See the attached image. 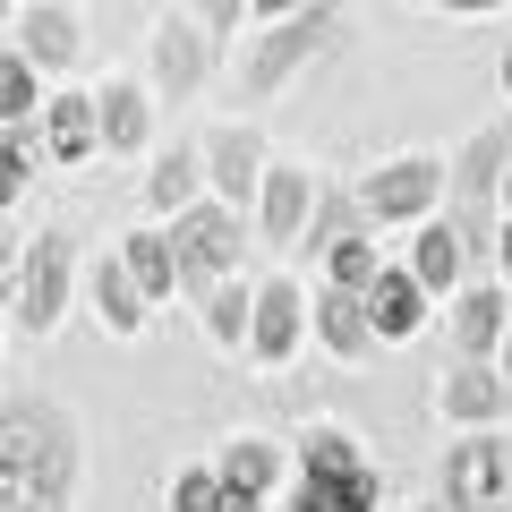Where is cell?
Instances as JSON below:
<instances>
[{"mask_svg":"<svg viewBox=\"0 0 512 512\" xmlns=\"http://www.w3.org/2000/svg\"><path fill=\"white\" fill-rule=\"evenodd\" d=\"M35 60L18 52V43H9V52H0V128H35L43 120V86H35Z\"/></svg>","mask_w":512,"mask_h":512,"instance_id":"cell-26","label":"cell"},{"mask_svg":"<svg viewBox=\"0 0 512 512\" xmlns=\"http://www.w3.org/2000/svg\"><path fill=\"white\" fill-rule=\"evenodd\" d=\"M282 512H376V470L342 427H308L299 444V478L282 495Z\"/></svg>","mask_w":512,"mask_h":512,"instance_id":"cell-3","label":"cell"},{"mask_svg":"<svg viewBox=\"0 0 512 512\" xmlns=\"http://www.w3.org/2000/svg\"><path fill=\"white\" fill-rule=\"evenodd\" d=\"M410 274H419L436 299H453L461 282H470V248H461V231H453L444 214L419 222V239H410Z\"/></svg>","mask_w":512,"mask_h":512,"instance_id":"cell-20","label":"cell"},{"mask_svg":"<svg viewBox=\"0 0 512 512\" xmlns=\"http://www.w3.org/2000/svg\"><path fill=\"white\" fill-rule=\"evenodd\" d=\"M333 0H308V9H291V18H265V35H248V60L231 69L239 103H265V94H282L299 69H308L316 52L333 43Z\"/></svg>","mask_w":512,"mask_h":512,"instance_id":"cell-2","label":"cell"},{"mask_svg":"<svg viewBox=\"0 0 512 512\" xmlns=\"http://www.w3.org/2000/svg\"><path fill=\"white\" fill-rule=\"evenodd\" d=\"M205 26L197 18H163L154 26V43H146V77H154V94L163 103H188V94L205 86Z\"/></svg>","mask_w":512,"mask_h":512,"instance_id":"cell-12","label":"cell"},{"mask_svg":"<svg viewBox=\"0 0 512 512\" xmlns=\"http://www.w3.org/2000/svg\"><path fill=\"white\" fill-rule=\"evenodd\" d=\"M86 291H94V316H103V333H120V342H137V333H146L154 299L137 291V274H128V256H120V248H103V256H94Z\"/></svg>","mask_w":512,"mask_h":512,"instance_id":"cell-15","label":"cell"},{"mask_svg":"<svg viewBox=\"0 0 512 512\" xmlns=\"http://www.w3.org/2000/svg\"><path fill=\"white\" fill-rule=\"evenodd\" d=\"M9 35H18V52L35 60L43 77H52V69H77V52H86V26H77L69 0H26Z\"/></svg>","mask_w":512,"mask_h":512,"instance_id":"cell-13","label":"cell"},{"mask_svg":"<svg viewBox=\"0 0 512 512\" xmlns=\"http://www.w3.org/2000/svg\"><path fill=\"white\" fill-rule=\"evenodd\" d=\"M495 282H512V214H504V231H495Z\"/></svg>","mask_w":512,"mask_h":512,"instance_id":"cell-33","label":"cell"},{"mask_svg":"<svg viewBox=\"0 0 512 512\" xmlns=\"http://www.w3.org/2000/svg\"><path fill=\"white\" fill-rule=\"evenodd\" d=\"M18 9H26V0H0V26H18Z\"/></svg>","mask_w":512,"mask_h":512,"instance_id":"cell-38","label":"cell"},{"mask_svg":"<svg viewBox=\"0 0 512 512\" xmlns=\"http://www.w3.org/2000/svg\"><path fill=\"white\" fill-rule=\"evenodd\" d=\"M299 333H308V291H299L291 274L256 282V316H248V359L256 367H282L299 350Z\"/></svg>","mask_w":512,"mask_h":512,"instance_id":"cell-10","label":"cell"},{"mask_svg":"<svg viewBox=\"0 0 512 512\" xmlns=\"http://www.w3.org/2000/svg\"><path fill=\"white\" fill-rule=\"evenodd\" d=\"M239 205H222V197H197L188 214H171V248H180V291L197 299L205 282H222V274H239Z\"/></svg>","mask_w":512,"mask_h":512,"instance_id":"cell-6","label":"cell"},{"mask_svg":"<svg viewBox=\"0 0 512 512\" xmlns=\"http://www.w3.org/2000/svg\"><path fill=\"white\" fill-rule=\"evenodd\" d=\"M504 487H512V427H504Z\"/></svg>","mask_w":512,"mask_h":512,"instance_id":"cell-39","label":"cell"},{"mask_svg":"<svg viewBox=\"0 0 512 512\" xmlns=\"http://www.w3.org/2000/svg\"><path fill=\"white\" fill-rule=\"evenodd\" d=\"M495 77H504V94H512V43H504V60H495Z\"/></svg>","mask_w":512,"mask_h":512,"instance_id":"cell-37","label":"cell"},{"mask_svg":"<svg viewBox=\"0 0 512 512\" xmlns=\"http://www.w3.org/2000/svg\"><path fill=\"white\" fill-rule=\"evenodd\" d=\"M77 487V419L52 393L0 402V512H69Z\"/></svg>","mask_w":512,"mask_h":512,"instance_id":"cell-1","label":"cell"},{"mask_svg":"<svg viewBox=\"0 0 512 512\" xmlns=\"http://www.w3.org/2000/svg\"><path fill=\"white\" fill-rule=\"evenodd\" d=\"M265 171H274V154H265V137H256L248 120H222L214 137H205V188H214L222 205H239L248 222H256V197H265Z\"/></svg>","mask_w":512,"mask_h":512,"instance_id":"cell-8","label":"cell"},{"mask_svg":"<svg viewBox=\"0 0 512 512\" xmlns=\"http://www.w3.org/2000/svg\"><path fill=\"white\" fill-rule=\"evenodd\" d=\"M436 419L444 427H504L512 419V376L495 359H453L436 376Z\"/></svg>","mask_w":512,"mask_h":512,"instance_id":"cell-9","label":"cell"},{"mask_svg":"<svg viewBox=\"0 0 512 512\" xmlns=\"http://www.w3.org/2000/svg\"><path fill=\"white\" fill-rule=\"evenodd\" d=\"M350 231H367V205H359V188H316V214H308V231H299V248L316 256V265H325V248L333 239H350Z\"/></svg>","mask_w":512,"mask_h":512,"instance_id":"cell-25","label":"cell"},{"mask_svg":"<svg viewBox=\"0 0 512 512\" xmlns=\"http://www.w3.org/2000/svg\"><path fill=\"white\" fill-rule=\"evenodd\" d=\"M9 325H18V316H9V291H0V333H9Z\"/></svg>","mask_w":512,"mask_h":512,"instance_id":"cell-40","label":"cell"},{"mask_svg":"<svg viewBox=\"0 0 512 512\" xmlns=\"http://www.w3.org/2000/svg\"><path fill=\"white\" fill-rule=\"evenodd\" d=\"M444 9H453V18H487L495 0H444Z\"/></svg>","mask_w":512,"mask_h":512,"instance_id":"cell-35","label":"cell"},{"mask_svg":"<svg viewBox=\"0 0 512 512\" xmlns=\"http://www.w3.org/2000/svg\"><path fill=\"white\" fill-rule=\"evenodd\" d=\"M453 197V163H436V154H393V163H376L359 180V205H367V222H427L436 205Z\"/></svg>","mask_w":512,"mask_h":512,"instance_id":"cell-5","label":"cell"},{"mask_svg":"<svg viewBox=\"0 0 512 512\" xmlns=\"http://www.w3.org/2000/svg\"><path fill=\"white\" fill-rule=\"evenodd\" d=\"M94 111H103V154H146V137H154V86H137V77H103Z\"/></svg>","mask_w":512,"mask_h":512,"instance_id":"cell-19","label":"cell"},{"mask_svg":"<svg viewBox=\"0 0 512 512\" xmlns=\"http://www.w3.org/2000/svg\"><path fill=\"white\" fill-rule=\"evenodd\" d=\"M427 308H436V291H427L410 265H384V274L367 282V316H376L384 342H410V333L427 325Z\"/></svg>","mask_w":512,"mask_h":512,"instance_id":"cell-18","label":"cell"},{"mask_svg":"<svg viewBox=\"0 0 512 512\" xmlns=\"http://www.w3.org/2000/svg\"><path fill=\"white\" fill-rule=\"evenodd\" d=\"M248 316H256V282L248 274H222L197 291V325L214 350H248Z\"/></svg>","mask_w":512,"mask_h":512,"instance_id":"cell-21","label":"cell"},{"mask_svg":"<svg viewBox=\"0 0 512 512\" xmlns=\"http://www.w3.org/2000/svg\"><path fill=\"white\" fill-rule=\"evenodd\" d=\"M171 512H222V470H214V461L171 478Z\"/></svg>","mask_w":512,"mask_h":512,"instance_id":"cell-29","label":"cell"},{"mask_svg":"<svg viewBox=\"0 0 512 512\" xmlns=\"http://www.w3.org/2000/svg\"><path fill=\"white\" fill-rule=\"evenodd\" d=\"M18 256H26V239H18V231H0V291L18 282Z\"/></svg>","mask_w":512,"mask_h":512,"instance_id":"cell-31","label":"cell"},{"mask_svg":"<svg viewBox=\"0 0 512 512\" xmlns=\"http://www.w3.org/2000/svg\"><path fill=\"white\" fill-rule=\"evenodd\" d=\"M239 18H248V0H197V26H205V35H239Z\"/></svg>","mask_w":512,"mask_h":512,"instance_id":"cell-30","label":"cell"},{"mask_svg":"<svg viewBox=\"0 0 512 512\" xmlns=\"http://www.w3.org/2000/svg\"><path fill=\"white\" fill-rule=\"evenodd\" d=\"M214 470H222V487L274 495V487H282V444H265V436H231V444L214 453Z\"/></svg>","mask_w":512,"mask_h":512,"instance_id":"cell-24","label":"cell"},{"mask_svg":"<svg viewBox=\"0 0 512 512\" xmlns=\"http://www.w3.org/2000/svg\"><path fill=\"white\" fill-rule=\"evenodd\" d=\"M444 512H512L504 427H461V444L444 453Z\"/></svg>","mask_w":512,"mask_h":512,"instance_id":"cell-7","label":"cell"},{"mask_svg":"<svg viewBox=\"0 0 512 512\" xmlns=\"http://www.w3.org/2000/svg\"><path fill=\"white\" fill-rule=\"evenodd\" d=\"M376 274H384V256H376V222H367V231H350V239H333V248H325V282H342V291H367Z\"/></svg>","mask_w":512,"mask_h":512,"instance_id":"cell-27","label":"cell"},{"mask_svg":"<svg viewBox=\"0 0 512 512\" xmlns=\"http://www.w3.org/2000/svg\"><path fill=\"white\" fill-rule=\"evenodd\" d=\"M69 282H77V239L69 231H35L18 256V282H9V316H18V333H52L60 316H69Z\"/></svg>","mask_w":512,"mask_h":512,"instance_id":"cell-4","label":"cell"},{"mask_svg":"<svg viewBox=\"0 0 512 512\" xmlns=\"http://www.w3.org/2000/svg\"><path fill=\"white\" fill-rule=\"evenodd\" d=\"M43 163H86V154H103V111H94V94H43Z\"/></svg>","mask_w":512,"mask_h":512,"instance_id":"cell-17","label":"cell"},{"mask_svg":"<svg viewBox=\"0 0 512 512\" xmlns=\"http://www.w3.org/2000/svg\"><path fill=\"white\" fill-rule=\"evenodd\" d=\"M444 308H453V359H495L504 316H512V282H461Z\"/></svg>","mask_w":512,"mask_h":512,"instance_id":"cell-14","label":"cell"},{"mask_svg":"<svg viewBox=\"0 0 512 512\" xmlns=\"http://www.w3.org/2000/svg\"><path fill=\"white\" fill-rule=\"evenodd\" d=\"M120 256H128V274H137V291H146L154 308L180 291V248H171V231H128Z\"/></svg>","mask_w":512,"mask_h":512,"instance_id":"cell-23","label":"cell"},{"mask_svg":"<svg viewBox=\"0 0 512 512\" xmlns=\"http://www.w3.org/2000/svg\"><path fill=\"white\" fill-rule=\"evenodd\" d=\"M316 342L333 350V359H367V350L384 342L376 316H367V291H342V282H316Z\"/></svg>","mask_w":512,"mask_h":512,"instance_id":"cell-16","label":"cell"},{"mask_svg":"<svg viewBox=\"0 0 512 512\" xmlns=\"http://www.w3.org/2000/svg\"><path fill=\"white\" fill-rule=\"evenodd\" d=\"M316 188H325V180H316L308 163H274V171H265V197H256V239L291 256L299 231H308V214H316Z\"/></svg>","mask_w":512,"mask_h":512,"instance_id":"cell-11","label":"cell"},{"mask_svg":"<svg viewBox=\"0 0 512 512\" xmlns=\"http://www.w3.org/2000/svg\"><path fill=\"white\" fill-rule=\"evenodd\" d=\"M35 163H43V128H0V214L26 197Z\"/></svg>","mask_w":512,"mask_h":512,"instance_id":"cell-28","label":"cell"},{"mask_svg":"<svg viewBox=\"0 0 512 512\" xmlns=\"http://www.w3.org/2000/svg\"><path fill=\"white\" fill-rule=\"evenodd\" d=\"M410 512H436V504H410Z\"/></svg>","mask_w":512,"mask_h":512,"instance_id":"cell-42","label":"cell"},{"mask_svg":"<svg viewBox=\"0 0 512 512\" xmlns=\"http://www.w3.org/2000/svg\"><path fill=\"white\" fill-rule=\"evenodd\" d=\"M504 214H512V171H504Z\"/></svg>","mask_w":512,"mask_h":512,"instance_id":"cell-41","label":"cell"},{"mask_svg":"<svg viewBox=\"0 0 512 512\" xmlns=\"http://www.w3.org/2000/svg\"><path fill=\"white\" fill-rule=\"evenodd\" d=\"M197 197H205V146H171L163 163L146 171V205L154 214H188Z\"/></svg>","mask_w":512,"mask_h":512,"instance_id":"cell-22","label":"cell"},{"mask_svg":"<svg viewBox=\"0 0 512 512\" xmlns=\"http://www.w3.org/2000/svg\"><path fill=\"white\" fill-rule=\"evenodd\" d=\"M291 9H308V0H248V18H291Z\"/></svg>","mask_w":512,"mask_h":512,"instance_id":"cell-34","label":"cell"},{"mask_svg":"<svg viewBox=\"0 0 512 512\" xmlns=\"http://www.w3.org/2000/svg\"><path fill=\"white\" fill-rule=\"evenodd\" d=\"M495 367H504V376H512V316H504V342H495Z\"/></svg>","mask_w":512,"mask_h":512,"instance_id":"cell-36","label":"cell"},{"mask_svg":"<svg viewBox=\"0 0 512 512\" xmlns=\"http://www.w3.org/2000/svg\"><path fill=\"white\" fill-rule=\"evenodd\" d=\"M222 512H265V495L256 487H222Z\"/></svg>","mask_w":512,"mask_h":512,"instance_id":"cell-32","label":"cell"}]
</instances>
